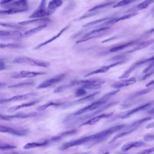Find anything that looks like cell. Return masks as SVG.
Returning <instances> with one entry per match:
<instances>
[{"instance_id": "6da1fadb", "label": "cell", "mask_w": 154, "mask_h": 154, "mask_svg": "<svg viewBox=\"0 0 154 154\" xmlns=\"http://www.w3.org/2000/svg\"><path fill=\"white\" fill-rule=\"evenodd\" d=\"M104 136L102 131L89 136L82 137L77 139L71 140L69 142L65 143L59 147V149L61 150H65L67 149L75 146H81L86 143L91 142V146H94L95 144L100 143L104 140Z\"/></svg>"}, {"instance_id": "7a4b0ae2", "label": "cell", "mask_w": 154, "mask_h": 154, "mask_svg": "<svg viewBox=\"0 0 154 154\" xmlns=\"http://www.w3.org/2000/svg\"><path fill=\"white\" fill-rule=\"evenodd\" d=\"M119 91L120 90H117L116 91H112L106 94L105 95H103L102 97L98 100L96 101L93 103H91L90 105H88V106H86L84 108H82V109L79 110L77 111L68 115L64 120V123H66V122H69V121H70V119L74 116H78V115H81V114H84L85 112H89L96 110V109H98L99 107H100L102 105L105 104L109 100V99L111 98V97H112L113 95H115L116 94L118 93Z\"/></svg>"}, {"instance_id": "3957f363", "label": "cell", "mask_w": 154, "mask_h": 154, "mask_svg": "<svg viewBox=\"0 0 154 154\" xmlns=\"http://www.w3.org/2000/svg\"><path fill=\"white\" fill-rule=\"evenodd\" d=\"M119 102H112L110 103H108L103 107H101L100 109H97L95 111L91 113H88L86 115H84V116H81V117H78L77 119H75L73 122H70L68 125V127H70L75 125V124H78L80 122H83L85 121L88 120L90 119L97 116L98 114H100L101 112H103V111L107 109H109L110 107H112L113 106H115L116 104H118Z\"/></svg>"}, {"instance_id": "277c9868", "label": "cell", "mask_w": 154, "mask_h": 154, "mask_svg": "<svg viewBox=\"0 0 154 154\" xmlns=\"http://www.w3.org/2000/svg\"><path fill=\"white\" fill-rule=\"evenodd\" d=\"M0 5L6 10L20 9L27 11L29 9L28 2L25 0L2 1L1 2Z\"/></svg>"}, {"instance_id": "5b68a950", "label": "cell", "mask_w": 154, "mask_h": 154, "mask_svg": "<svg viewBox=\"0 0 154 154\" xmlns=\"http://www.w3.org/2000/svg\"><path fill=\"white\" fill-rule=\"evenodd\" d=\"M13 62L15 63L26 64L33 66L39 67H48L50 66V63L46 61L33 59L26 56H18L13 60Z\"/></svg>"}, {"instance_id": "8992f818", "label": "cell", "mask_w": 154, "mask_h": 154, "mask_svg": "<svg viewBox=\"0 0 154 154\" xmlns=\"http://www.w3.org/2000/svg\"><path fill=\"white\" fill-rule=\"evenodd\" d=\"M154 103V101L150 102L147 103L142 104V105L138 106V107H136V108H133V109L129 110L123 112H121L118 115H116L113 119H111V120H110L109 121L111 120L112 121L111 122H112L113 121L119 119H128V118L131 117V115L134 114V113H137V112L140 111L148 109Z\"/></svg>"}, {"instance_id": "52a82bcc", "label": "cell", "mask_w": 154, "mask_h": 154, "mask_svg": "<svg viewBox=\"0 0 154 154\" xmlns=\"http://www.w3.org/2000/svg\"><path fill=\"white\" fill-rule=\"evenodd\" d=\"M47 2L42 1L36 10L29 16V18H43L54 13V11L50 10L46 8Z\"/></svg>"}, {"instance_id": "ba28073f", "label": "cell", "mask_w": 154, "mask_h": 154, "mask_svg": "<svg viewBox=\"0 0 154 154\" xmlns=\"http://www.w3.org/2000/svg\"><path fill=\"white\" fill-rule=\"evenodd\" d=\"M109 27H101L96 29H94L85 34L82 38L80 40L76 41V44H80L83 42H86L89 40H91L94 38H96L102 36L104 35V33L109 29Z\"/></svg>"}, {"instance_id": "9c48e42d", "label": "cell", "mask_w": 154, "mask_h": 154, "mask_svg": "<svg viewBox=\"0 0 154 154\" xmlns=\"http://www.w3.org/2000/svg\"><path fill=\"white\" fill-rule=\"evenodd\" d=\"M23 34L19 31L1 30L0 39L2 40H19L22 38Z\"/></svg>"}, {"instance_id": "30bf717a", "label": "cell", "mask_w": 154, "mask_h": 154, "mask_svg": "<svg viewBox=\"0 0 154 154\" xmlns=\"http://www.w3.org/2000/svg\"><path fill=\"white\" fill-rule=\"evenodd\" d=\"M66 76V74L65 73H63L59 75H56L53 78L48 79L39 84L37 87V89H42L48 88L55 84L62 82L65 78Z\"/></svg>"}, {"instance_id": "8fae6325", "label": "cell", "mask_w": 154, "mask_h": 154, "mask_svg": "<svg viewBox=\"0 0 154 154\" xmlns=\"http://www.w3.org/2000/svg\"><path fill=\"white\" fill-rule=\"evenodd\" d=\"M105 83L104 80L100 79L84 80L83 84L81 88L87 90H97L101 88L102 85Z\"/></svg>"}, {"instance_id": "7c38bea8", "label": "cell", "mask_w": 154, "mask_h": 154, "mask_svg": "<svg viewBox=\"0 0 154 154\" xmlns=\"http://www.w3.org/2000/svg\"><path fill=\"white\" fill-rule=\"evenodd\" d=\"M0 132L8 133L17 136H25L28 135L29 131L27 129H17L6 126H0Z\"/></svg>"}, {"instance_id": "4fadbf2b", "label": "cell", "mask_w": 154, "mask_h": 154, "mask_svg": "<svg viewBox=\"0 0 154 154\" xmlns=\"http://www.w3.org/2000/svg\"><path fill=\"white\" fill-rule=\"evenodd\" d=\"M45 72H33V71H21L15 73L11 77L14 79H23V78H34L38 75L45 74Z\"/></svg>"}, {"instance_id": "5bb4252c", "label": "cell", "mask_w": 154, "mask_h": 154, "mask_svg": "<svg viewBox=\"0 0 154 154\" xmlns=\"http://www.w3.org/2000/svg\"><path fill=\"white\" fill-rule=\"evenodd\" d=\"M37 95V94L36 93L30 92L29 93L25 94L16 95L9 99H1L0 100V103L2 104V103H8L13 102L24 100L30 99L32 97H35Z\"/></svg>"}, {"instance_id": "9a60e30c", "label": "cell", "mask_w": 154, "mask_h": 154, "mask_svg": "<svg viewBox=\"0 0 154 154\" xmlns=\"http://www.w3.org/2000/svg\"><path fill=\"white\" fill-rule=\"evenodd\" d=\"M37 115L36 112H31L29 113H19L11 115H4L1 114L0 118L4 120L10 121L14 119H25L33 118Z\"/></svg>"}, {"instance_id": "2e32d148", "label": "cell", "mask_w": 154, "mask_h": 154, "mask_svg": "<svg viewBox=\"0 0 154 154\" xmlns=\"http://www.w3.org/2000/svg\"><path fill=\"white\" fill-rule=\"evenodd\" d=\"M124 63H125L124 61H121V62H117V63L112 64L109 65L104 66H102L101 67L97 69V70H94V71L88 73V74L85 75V77H88V76L94 75L104 73L107 72L111 68H112V67H114V66H117L122 64Z\"/></svg>"}, {"instance_id": "e0dca14e", "label": "cell", "mask_w": 154, "mask_h": 154, "mask_svg": "<svg viewBox=\"0 0 154 154\" xmlns=\"http://www.w3.org/2000/svg\"><path fill=\"white\" fill-rule=\"evenodd\" d=\"M113 112H110V113H102V114H99V115H97V116L90 119L88 120L85 122L80 125V127H83V126H87V125H94L97 123L99 121L102 119L110 118L113 115Z\"/></svg>"}, {"instance_id": "ac0fdd59", "label": "cell", "mask_w": 154, "mask_h": 154, "mask_svg": "<svg viewBox=\"0 0 154 154\" xmlns=\"http://www.w3.org/2000/svg\"><path fill=\"white\" fill-rule=\"evenodd\" d=\"M100 91L96 92H94V93L91 94H89V95H87V96H85V97H83V98H81V99H79V100L68 103H66L65 105H64V109H66V108H69V107L74 106V105H77V104L83 103H85V102L91 100L93 98H94L95 96H96V95L100 94Z\"/></svg>"}, {"instance_id": "d6986e66", "label": "cell", "mask_w": 154, "mask_h": 154, "mask_svg": "<svg viewBox=\"0 0 154 154\" xmlns=\"http://www.w3.org/2000/svg\"><path fill=\"white\" fill-rule=\"evenodd\" d=\"M137 82V79L135 77H131L129 79L125 80H121L119 82H117L115 83L112 85L111 87L114 89L120 90V88L127 87L131 85L136 83Z\"/></svg>"}, {"instance_id": "ffe728a7", "label": "cell", "mask_w": 154, "mask_h": 154, "mask_svg": "<svg viewBox=\"0 0 154 154\" xmlns=\"http://www.w3.org/2000/svg\"><path fill=\"white\" fill-rule=\"evenodd\" d=\"M77 131L76 129H72L71 130L67 131H64V132H62L60 133L56 136H54L52 137L49 139L48 140L49 143H52V142H58L60 140L66 137H68L70 135H73L77 132Z\"/></svg>"}, {"instance_id": "44dd1931", "label": "cell", "mask_w": 154, "mask_h": 154, "mask_svg": "<svg viewBox=\"0 0 154 154\" xmlns=\"http://www.w3.org/2000/svg\"><path fill=\"white\" fill-rule=\"evenodd\" d=\"M137 14H138V12H133V13L127 14V15H124V16L119 17L110 19V20H109L104 22L103 23V25H110L115 24V23H117V22H119V21L126 20L128 19L131 18L133 17L137 16Z\"/></svg>"}, {"instance_id": "7402d4cb", "label": "cell", "mask_w": 154, "mask_h": 154, "mask_svg": "<svg viewBox=\"0 0 154 154\" xmlns=\"http://www.w3.org/2000/svg\"><path fill=\"white\" fill-rule=\"evenodd\" d=\"M145 145H146V143L144 141H140V140L130 141V142H128L124 144L123 146L122 147L121 150L123 152H126L131 149L134 148L140 147L145 146Z\"/></svg>"}, {"instance_id": "603a6c76", "label": "cell", "mask_w": 154, "mask_h": 154, "mask_svg": "<svg viewBox=\"0 0 154 154\" xmlns=\"http://www.w3.org/2000/svg\"><path fill=\"white\" fill-rule=\"evenodd\" d=\"M40 100H35L23 104H20V105H16V106H12L8 109V111L9 112H13L18 110L20 109L24 108H27V107H31L35 105L37 103H38L40 102Z\"/></svg>"}, {"instance_id": "cb8c5ba5", "label": "cell", "mask_w": 154, "mask_h": 154, "mask_svg": "<svg viewBox=\"0 0 154 154\" xmlns=\"http://www.w3.org/2000/svg\"><path fill=\"white\" fill-rule=\"evenodd\" d=\"M70 25H67L64 28H63L59 33H58V34H57L56 35L54 36L53 37L51 38H50V39H48V40H47V41H45V42H43V43H41V44H39V45L37 46L35 48V49H38L39 48H41L43 47V46H45L46 45L48 44H49V43H51V42H53V41L55 40L56 39H57V38L61 36V35H63V33L65 32V31H66L69 27H70Z\"/></svg>"}, {"instance_id": "d4e9b609", "label": "cell", "mask_w": 154, "mask_h": 154, "mask_svg": "<svg viewBox=\"0 0 154 154\" xmlns=\"http://www.w3.org/2000/svg\"><path fill=\"white\" fill-rule=\"evenodd\" d=\"M154 39H150V40H147V41L141 42V43H140L138 45H137L135 48L124 53V54L122 55V56L126 54H130V53H133V52H136V51H138V50L144 49V48L147 47L149 46L151 44H154Z\"/></svg>"}, {"instance_id": "484cf974", "label": "cell", "mask_w": 154, "mask_h": 154, "mask_svg": "<svg viewBox=\"0 0 154 154\" xmlns=\"http://www.w3.org/2000/svg\"><path fill=\"white\" fill-rule=\"evenodd\" d=\"M50 144L48 142V140H44V141H39V142H29L26 144L23 147L24 149H31L35 148L45 146H48Z\"/></svg>"}, {"instance_id": "4316f807", "label": "cell", "mask_w": 154, "mask_h": 154, "mask_svg": "<svg viewBox=\"0 0 154 154\" xmlns=\"http://www.w3.org/2000/svg\"><path fill=\"white\" fill-rule=\"evenodd\" d=\"M47 25L46 24H44V25H41V26H38L30 30H28L26 32H25L24 34H23L22 36V38H27L35 34H37L38 32L42 31L43 29H45V28L47 27Z\"/></svg>"}, {"instance_id": "83f0119b", "label": "cell", "mask_w": 154, "mask_h": 154, "mask_svg": "<svg viewBox=\"0 0 154 154\" xmlns=\"http://www.w3.org/2000/svg\"><path fill=\"white\" fill-rule=\"evenodd\" d=\"M153 119V117H148L136 121L132 122L131 124H130L128 126H126V128H125V130H129L132 129H137L138 126L142 124V123H144V122L148 121L150 120Z\"/></svg>"}, {"instance_id": "f1b7e54d", "label": "cell", "mask_w": 154, "mask_h": 154, "mask_svg": "<svg viewBox=\"0 0 154 154\" xmlns=\"http://www.w3.org/2000/svg\"><path fill=\"white\" fill-rule=\"evenodd\" d=\"M137 42V40H133V41H130V42L122 44V45H119L112 48L110 49V52H111V53H115V52H118V51H120V50H123L124 48H127V47H128L130 46L134 45Z\"/></svg>"}, {"instance_id": "f546056e", "label": "cell", "mask_w": 154, "mask_h": 154, "mask_svg": "<svg viewBox=\"0 0 154 154\" xmlns=\"http://www.w3.org/2000/svg\"><path fill=\"white\" fill-rule=\"evenodd\" d=\"M50 20L48 18H43L35 19L30 20H25V21H21L19 22L18 24L21 26H26L32 23H40V22H49Z\"/></svg>"}, {"instance_id": "4dcf8cb0", "label": "cell", "mask_w": 154, "mask_h": 154, "mask_svg": "<svg viewBox=\"0 0 154 154\" xmlns=\"http://www.w3.org/2000/svg\"><path fill=\"white\" fill-rule=\"evenodd\" d=\"M136 129H132L129 130H125V131L118 132L112 139L110 141L109 143H113L114 141H116L117 140L119 139V138L123 137H126V136L129 135L130 134L132 133Z\"/></svg>"}, {"instance_id": "1f68e13d", "label": "cell", "mask_w": 154, "mask_h": 154, "mask_svg": "<svg viewBox=\"0 0 154 154\" xmlns=\"http://www.w3.org/2000/svg\"><path fill=\"white\" fill-rule=\"evenodd\" d=\"M154 88V86L152 87H150L149 88H147V89H144L141 91H139L135 93L131 94V95L129 96V99H134V98H137V97H139V96H142V95H145V94H147L149 93V92L151 91Z\"/></svg>"}, {"instance_id": "d6a6232c", "label": "cell", "mask_w": 154, "mask_h": 154, "mask_svg": "<svg viewBox=\"0 0 154 154\" xmlns=\"http://www.w3.org/2000/svg\"><path fill=\"white\" fill-rule=\"evenodd\" d=\"M63 4V1H51L48 3V8L50 10L55 11L57 9L62 6Z\"/></svg>"}, {"instance_id": "836d02e7", "label": "cell", "mask_w": 154, "mask_h": 154, "mask_svg": "<svg viewBox=\"0 0 154 154\" xmlns=\"http://www.w3.org/2000/svg\"><path fill=\"white\" fill-rule=\"evenodd\" d=\"M27 11L20 9H9L0 11L1 16H8L26 11Z\"/></svg>"}, {"instance_id": "e575fe53", "label": "cell", "mask_w": 154, "mask_h": 154, "mask_svg": "<svg viewBox=\"0 0 154 154\" xmlns=\"http://www.w3.org/2000/svg\"><path fill=\"white\" fill-rule=\"evenodd\" d=\"M1 48H9V49H21L25 48L23 45L17 44H3L1 43L0 45Z\"/></svg>"}, {"instance_id": "d590c367", "label": "cell", "mask_w": 154, "mask_h": 154, "mask_svg": "<svg viewBox=\"0 0 154 154\" xmlns=\"http://www.w3.org/2000/svg\"><path fill=\"white\" fill-rule=\"evenodd\" d=\"M34 82H26L20 83L8 86L10 89H15V88H21L24 87H30L34 85Z\"/></svg>"}, {"instance_id": "8d00e7d4", "label": "cell", "mask_w": 154, "mask_h": 154, "mask_svg": "<svg viewBox=\"0 0 154 154\" xmlns=\"http://www.w3.org/2000/svg\"><path fill=\"white\" fill-rule=\"evenodd\" d=\"M154 62V56L151 57H149V58L148 59H144V60H140V61H138L137 63H135L133 64L132 65H131V67L132 68H134V70H135L136 69L137 67L138 66H140V65L142 64H144L146 63H149L150 62Z\"/></svg>"}, {"instance_id": "74e56055", "label": "cell", "mask_w": 154, "mask_h": 154, "mask_svg": "<svg viewBox=\"0 0 154 154\" xmlns=\"http://www.w3.org/2000/svg\"><path fill=\"white\" fill-rule=\"evenodd\" d=\"M153 2H154V1L152 0H146L143 2H141L137 6V9L138 11H141L142 10L147 8L149 5H151Z\"/></svg>"}, {"instance_id": "f35d334b", "label": "cell", "mask_w": 154, "mask_h": 154, "mask_svg": "<svg viewBox=\"0 0 154 154\" xmlns=\"http://www.w3.org/2000/svg\"><path fill=\"white\" fill-rule=\"evenodd\" d=\"M74 86L72 82L70 83L67 84L59 86V87L57 88L54 91V93H57L61 92L65 90H67L69 88H72V87Z\"/></svg>"}, {"instance_id": "ab89813d", "label": "cell", "mask_w": 154, "mask_h": 154, "mask_svg": "<svg viewBox=\"0 0 154 154\" xmlns=\"http://www.w3.org/2000/svg\"><path fill=\"white\" fill-rule=\"evenodd\" d=\"M115 2H109L107 3H103V4H100V5H97L93 8L89 10L88 11L89 12L91 11H96L105 8H108L109 6H111L112 4H114Z\"/></svg>"}, {"instance_id": "60d3db41", "label": "cell", "mask_w": 154, "mask_h": 154, "mask_svg": "<svg viewBox=\"0 0 154 154\" xmlns=\"http://www.w3.org/2000/svg\"><path fill=\"white\" fill-rule=\"evenodd\" d=\"M61 103H57L53 102H50L48 103H45L44 105H41V106H38L37 107L36 109L38 111H43L45 110L50 106H57L61 105Z\"/></svg>"}, {"instance_id": "b9f144b4", "label": "cell", "mask_w": 154, "mask_h": 154, "mask_svg": "<svg viewBox=\"0 0 154 154\" xmlns=\"http://www.w3.org/2000/svg\"><path fill=\"white\" fill-rule=\"evenodd\" d=\"M136 2L137 1L136 0H123V1H122L119 2L118 3L115 4L113 6V8H116L124 7V6H127V5L131 4L133 2Z\"/></svg>"}, {"instance_id": "7bdbcfd3", "label": "cell", "mask_w": 154, "mask_h": 154, "mask_svg": "<svg viewBox=\"0 0 154 154\" xmlns=\"http://www.w3.org/2000/svg\"><path fill=\"white\" fill-rule=\"evenodd\" d=\"M109 19L110 18H104L101 19L97 20H94V21H91V22L85 24V25H83L82 27L84 28L89 27L92 26H95L99 23L105 22V21L109 20Z\"/></svg>"}, {"instance_id": "ee69618b", "label": "cell", "mask_w": 154, "mask_h": 154, "mask_svg": "<svg viewBox=\"0 0 154 154\" xmlns=\"http://www.w3.org/2000/svg\"><path fill=\"white\" fill-rule=\"evenodd\" d=\"M1 26L5 27L17 29H22L24 28L20 25L12 23H1Z\"/></svg>"}, {"instance_id": "f6af8a7d", "label": "cell", "mask_w": 154, "mask_h": 154, "mask_svg": "<svg viewBox=\"0 0 154 154\" xmlns=\"http://www.w3.org/2000/svg\"><path fill=\"white\" fill-rule=\"evenodd\" d=\"M17 146L14 145H10L8 144H1L0 149L1 150H9V149H14L17 148Z\"/></svg>"}, {"instance_id": "bcb514c9", "label": "cell", "mask_w": 154, "mask_h": 154, "mask_svg": "<svg viewBox=\"0 0 154 154\" xmlns=\"http://www.w3.org/2000/svg\"><path fill=\"white\" fill-rule=\"evenodd\" d=\"M86 94H87V92L85 89L80 88L76 90L75 92V95L76 97H81L85 95Z\"/></svg>"}, {"instance_id": "7dc6e473", "label": "cell", "mask_w": 154, "mask_h": 154, "mask_svg": "<svg viewBox=\"0 0 154 154\" xmlns=\"http://www.w3.org/2000/svg\"><path fill=\"white\" fill-rule=\"evenodd\" d=\"M98 14V12H97V13H90V14H85V15L82 16L80 17L75 19L74 20L76 21H80V20H82L85 19L87 18L90 17H92V16H94V15H96V14Z\"/></svg>"}, {"instance_id": "c3c4849f", "label": "cell", "mask_w": 154, "mask_h": 154, "mask_svg": "<svg viewBox=\"0 0 154 154\" xmlns=\"http://www.w3.org/2000/svg\"><path fill=\"white\" fill-rule=\"evenodd\" d=\"M154 152V146L147 149H144L137 154H149Z\"/></svg>"}, {"instance_id": "681fc988", "label": "cell", "mask_w": 154, "mask_h": 154, "mask_svg": "<svg viewBox=\"0 0 154 154\" xmlns=\"http://www.w3.org/2000/svg\"><path fill=\"white\" fill-rule=\"evenodd\" d=\"M144 140L146 141H150L154 140V135L148 134L144 137Z\"/></svg>"}, {"instance_id": "f907efd6", "label": "cell", "mask_w": 154, "mask_h": 154, "mask_svg": "<svg viewBox=\"0 0 154 154\" xmlns=\"http://www.w3.org/2000/svg\"><path fill=\"white\" fill-rule=\"evenodd\" d=\"M154 74V68H153V69L151 70L150 72H149L145 76H144L143 78H142V80H144L145 79H146V78H148L149 76H151V75Z\"/></svg>"}, {"instance_id": "816d5d0a", "label": "cell", "mask_w": 154, "mask_h": 154, "mask_svg": "<svg viewBox=\"0 0 154 154\" xmlns=\"http://www.w3.org/2000/svg\"><path fill=\"white\" fill-rule=\"evenodd\" d=\"M6 65L5 63L2 60H1V61H0V70L2 71V70H4L6 68Z\"/></svg>"}, {"instance_id": "f5cc1de1", "label": "cell", "mask_w": 154, "mask_h": 154, "mask_svg": "<svg viewBox=\"0 0 154 154\" xmlns=\"http://www.w3.org/2000/svg\"><path fill=\"white\" fill-rule=\"evenodd\" d=\"M146 129L152 128H154V122H150L146 126Z\"/></svg>"}, {"instance_id": "db71d44e", "label": "cell", "mask_w": 154, "mask_h": 154, "mask_svg": "<svg viewBox=\"0 0 154 154\" xmlns=\"http://www.w3.org/2000/svg\"><path fill=\"white\" fill-rule=\"evenodd\" d=\"M154 84V80H152V81H150V82L148 83L146 85V87H149V86H151V85H153Z\"/></svg>"}, {"instance_id": "11a10c76", "label": "cell", "mask_w": 154, "mask_h": 154, "mask_svg": "<svg viewBox=\"0 0 154 154\" xmlns=\"http://www.w3.org/2000/svg\"><path fill=\"white\" fill-rule=\"evenodd\" d=\"M4 154H20V153H18V152H9V153H4Z\"/></svg>"}, {"instance_id": "9f6ffc18", "label": "cell", "mask_w": 154, "mask_h": 154, "mask_svg": "<svg viewBox=\"0 0 154 154\" xmlns=\"http://www.w3.org/2000/svg\"><path fill=\"white\" fill-rule=\"evenodd\" d=\"M151 14L152 15V17H154V8L151 10Z\"/></svg>"}, {"instance_id": "6f0895ef", "label": "cell", "mask_w": 154, "mask_h": 154, "mask_svg": "<svg viewBox=\"0 0 154 154\" xmlns=\"http://www.w3.org/2000/svg\"><path fill=\"white\" fill-rule=\"evenodd\" d=\"M90 153V152H84V153H77V154H88Z\"/></svg>"}, {"instance_id": "680465c9", "label": "cell", "mask_w": 154, "mask_h": 154, "mask_svg": "<svg viewBox=\"0 0 154 154\" xmlns=\"http://www.w3.org/2000/svg\"><path fill=\"white\" fill-rule=\"evenodd\" d=\"M103 154H110V153L109 152H106Z\"/></svg>"}, {"instance_id": "91938a15", "label": "cell", "mask_w": 154, "mask_h": 154, "mask_svg": "<svg viewBox=\"0 0 154 154\" xmlns=\"http://www.w3.org/2000/svg\"><path fill=\"white\" fill-rule=\"evenodd\" d=\"M151 49H152V50H154V46L151 48Z\"/></svg>"}]
</instances>
